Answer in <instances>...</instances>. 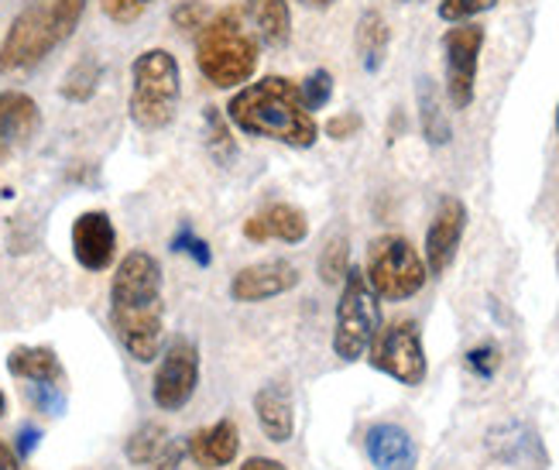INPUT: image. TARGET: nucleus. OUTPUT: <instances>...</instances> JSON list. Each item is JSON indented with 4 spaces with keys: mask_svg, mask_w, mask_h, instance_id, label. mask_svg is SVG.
Wrapping results in <instances>:
<instances>
[{
    "mask_svg": "<svg viewBox=\"0 0 559 470\" xmlns=\"http://www.w3.org/2000/svg\"><path fill=\"white\" fill-rule=\"evenodd\" d=\"M90 0H28L0 42V77L28 72L76 35Z\"/></svg>",
    "mask_w": 559,
    "mask_h": 470,
    "instance_id": "nucleus-3",
    "label": "nucleus"
},
{
    "mask_svg": "<svg viewBox=\"0 0 559 470\" xmlns=\"http://www.w3.org/2000/svg\"><path fill=\"white\" fill-rule=\"evenodd\" d=\"M213 17L206 0H179V4L168 11V21H173V28L179 35H200L203 24Z\"/></svg>",
    "mask_w": 559,
    "mask_h": 470,
    "instance_id": "nucleus-27",
    "label": "nucleus"
},
{
    "mask_svg": "<svg viewBox=\"0 0 559 470\" xmlns=\"http://www.w3.org/2000/svg\"><path fill=\"white\" fill-rule=\"evenodd\" d=\"M254 419H258L261 433L269 436L272 443H288L292 433H296V399H292L288 385L272 381V385L258 388Z\"/></svg>",
    "mask_w": 559,
    "mask_h": 470,
    "instance_id": "nucleus-18",
    "label": "nucleus"
},
{
    "mask_svg": "<svg viewBox=\"0 0 559 470\" xmlns=\"http://www.w3.org/2000/svg\"><path fill=\"white\" fill-rule=\"evenodd\" d=\"M173 251H186L192 261H197V265H210L213 261V255H210V247H206V240H200L197 234H192L189 227H182L179 234H176V240H173Z\"/></svg>",
    "mask_w": 559,
    "mask_h": 470,
    "instance_id": "nucleus-34",
    "label": "nucleus"
},
{
    "mask_svg": "<svg viewBox=\"0 0 559 470\" xmlns=\"http://www.w3.org/2000/svg\"><path fill=\"white\" fill-rule=\"evenodd\" d=\"M302 4H306V8H333L336 0H302Z\"/></svg>",
    "mask_w": 559,
    "mask_h": 470,
    "instance_id": "nucleus-39",
    "label": "nucleus"
},
{
    "mask_svg": "<svg viewBox=\"0 0 559 470\" xmlns=\"http://www.w3.org/2000/svg\"><path fill=\"white\" fill-rule=\"evenodd\" d=\"M556 134H559V107H556Z\"/></svg>",
    "mask_w": 559,
    "mask_h": 470,
    "instance_id": "nucleus-41",
    "label": "nucleus"
},
{
    "mask_svg": "<svg viewBox=\"0 0 559 470\" xmlns=\"http://www.w3.org/2000/svg\"><path fill=\"white\" fill-rule=\"evenodd\" d=\"M165 450H168V433H165V426H162V423H144L138 433H131L128 447H124L128 460H131V463H138V467L155 463Z\"/></svg>",
    "mask_w": 559,
    "mask_h": 470,
    "instance_id": "nucleus-24",
    "label": "nucleus"
},
{
    "mask_svg": "<svg viewBox=\"0 0 559 470\" xmlns=\"http://www.w3.org/2000/svg\"><path fill=\"white\" fill-rule=\"evenodd\" d=\"M72 255L86 271H107L117 258V231L104 210H86L72 220Z\"/></svg>",
    "mask_w": 559,
    "mask_h": 470,
    "instance_id": "nucleus-13",
    "label": "nucleus"
},
{
    "mask_svg": "<svg viewBox=\"0 0 559 470\" xmlns=\"http://www.w3.org/2000/svg\"><path fill=\"white\" fill-rule=\"evenodd\" d=\"M354 45H357V56L360 66L368 72H378L388 59V45H392V28L378 11H364L357 21V32H354Z\"/></svg>",
    "mask_w": 559,
    "mask_h": 470,
    "instance_id": "nucleus-21",
    "label": "nucleus"
},
{
    "mask_svg": "<svg viewBox=\"0 0 559 470\" xmlns=\"http://www.w3.org/2000/svg\"><path fill=\"white\" fill-rule=\"evenodd\" d=\"M399 4H416V0H399Z\"/></svg>",
    "mask_w": 559,
    "mask_h": 470,
    "instance_id": "nucleus-42",
    "label": "nucleus"
},
{
    "mask_svg": "<svg viewBox=\"0 0 559 470\" xmlns=\"http://www.w3.org/2000/svg\"><path fill=\"white\" fill-rule=\"evenodd\" d=\"M38 439H41V433L35 430V426H24L21 433H17V457H32L35 454V447H38Z\"/></svg>",
    "mask_w": 559,
    "mask_h": 470,
    "instance_id": "nucleus-35",
    "label": "nucleus"
},
{
    "mask_svg": "<svg viewBox=\"0 0 559 470\" xmlns=\"http://www.w3.org/2000/svg\"><path fill=\"white\" fill-rule=\"evenodd\" d=\"M8 371L28 385H66V367L52 348H14L8 354Z\"/></svg>",
    "mask_w": 559,
    "mask_h": 470,
    "instance_id": "nucleus-20",
    "label": "nucleus"
},
{
    "mask_svg": "<svg viewBox=\"0 0 559 470\" xmlns=\"http://www.w3.org/2000/svg\"><path fill=\"white\" fill-rule=\"evenodd\" d=\"M364 357L371 361L374 371H381V375L395 378L399 385H408V388L423 385L429 375L423 330L416 319H395V324L381 327Z\"/></svg>",
    "mask_w": 559,
    "mask_h": 470,
    "instance_id": "nucleus-8",
    "label": "nucleus"
},
{
    "mask_svg": "<svg viewBox=\"0 0 559 470\" xmlns=\"http://www.w3.org/2000/svg\"><path fill=\"white\" fill-rule=\"evenodd\" d=\"M299 279H302L299 268L292 265V261H285V258L258 261V265L240 268L237 275L230 279V299L245 303V306L269 303V299H278V295L296 289Z\"/></svg>",
    "mask_w": 559,
    "mask_h": 470,
    "instance_id": "nucleus-12",
    "label": "nucleus"
},
{
    "mask_svg": "<svg viewBox=\"0 0 559 470\" xmlns=\"http://www.w3.org/2000/svg\"><path fill=\"white\" fill-rule=\"evenodd\" d=\"M245 17L264 48H285L292 42V4L288 0H245Z\"/></svg>",
    "mask_w": 559,
    "mask_h": 470,
    "instance_id": "nucleus-19",
    "label": "nucleus"
},
{
    "mask_svg": "<svg viewBox=\"0 0 559 470\" xmlns=\"http://www.w3.org/2000/svg\"><path fill=\"white\" fill-rule=\"evenodd\" d=\"M100 80H104V66L96 62V59H80L62 77L59 93L66 96L69 104H86V101H93V96H96V90H100Z\"/></svg>",
    "mask_w": 559,
    "mask_h": 470,
    "instance_id": "nucleus-23",
    "label": "nucleus"
},
{
    "mask_svg": "<svg viewBox=\"0 0 559 470\" xmlns=\"http://www.w3.org/2000/svg\"><path fill=\"white\" fill-rule=\"evenodd\" d=\"M182 104V69L168 48H144L131 62L128 110L141 131H165Z\"/></svg>",
    "mask_w": 559,
    "mask_h": 470,
    "instance_id": "nucleus-5",
    "label": "nucleus"
},
{
    "mask_svg": "<svg viewBox=\"0 0 559 470\" xmlns=\"http://www.w3.org/2000/svg\"><path fill=\"white\" fill-rule=\"evenodd\" d=\"M364 450H368L371 463L378 470H416L419 450L416 439L408 436V430L395 423H378L364 436Z\"/></svg>",
    "mask_w": 559,
    "mask_h": 470,
    "instance_id": "nucleus-17",
    "label": "nucleus"
},
{
    "mask_svg": "<svg viewBox=\"0 0 559 470\" xmlns=\"http://www.w3.org/2000/svg\"><path fill=\"white\" fill-rule=\"evenodd\" d=\"M28 399L45 415H62L66 412V391L59 385H28Z\"/></svg>",
    "mask_w": 559,
    "mask_h": 470,
    "instance_id": "nucleus-30",
    "label": "nucleus"
},
{
    "mask_svg": "<svg viewBox=\"0 0 559 470\" xmlns=\"http://www.w3.org/2000/svg\"><path fill=\"white\" fill-rule=\"evenodd\" d=\"M0 470H21V457L8 447L4 439H0Z\"/></svg>",
    "mask_w": 559,
    "mask_h": 470,
    "instance_id": "nucleus-38",
    "label": "nucleus"
},
{
    "mask_svg": "<svg viewBox=\"0 0 559 470\" xmlns=\"http://www.w3.org/2000/svg\"><path fill=\"white\" fill-rule=\"evenodd\" d=\"M364 279L374 289L378 299L384 303H405L412 295H419L429 271L423 255L405 240L402 234H384L371 240L368 261H364Z\"/></svg>",
    "mask_w": 559,
    "mask_h": 470,
    "instance_id": "nucleus-7",
    "label": "nucleus"
},
{
    "mask_svg": "<svg viewBox=\"0 0 559 470\" xmlns=\"http://www.w3.org/2000/svg\"><path fill=\"white\" fill-rule=\"evenodd\" d=\"M41 128V110L35 96L21 90H0V152H14L17 144H28Z\"/></svg>",
    "mask_w": 559,
    "mask_h": 470,
    "instance_id": "nucleus-15",
    "label": "nucleus"
},
{
    "mask_svg": "<svg viewBox=\"0 0 559 470\" xmlns=\"http://www.w3.org/2000/svg\"><path fill=\"white\" fill-rule=\"evenodd\" d=\"M498 0H440V21L447 24H460V21H474L484 11H495Z\"/></svg>",
    "mask_w": 559,
    "mask_h": 470,
    "instance_id": "nucleus-29",
    "label": "nucleus"
},
{
    "mask_svg": "<svg viewBox=\"0 0 559 470\" xmlns=\"http://www.w3.org/2000/svg\"><path fill=\"white\" fill-rule=\"evenodd\" d=\"M261 42L240 8H221L197 35V69L216 90H240L254 80Z\"/></svg>",
    "mask_w": 559,
    "mask_h": 470,
    "instance_id": "nucleus-4",
    "label": "nucleus"
},
{
    "mask_svg": "<svg viewBox=\"0 0 559 470\" xmlns=\"http://www.w3.org/2000/svg\"><path fill=\"white\" fill-rule=\"evenodd\" d=\"M179 463H182V450H179V447H168V450L155 460L152 470H179Z\"/></svg>",
    "mask_w": 559,
    "mask_h": 470,
    "instance_id": "nucleus-36",
    "label": "nucleus"
},
{
    "mask_svg": "<svg viewBox=\"0 0 559 470\" xmlns=\"http://www.w3.org/2000/svg\"><path fill=\"white\" fill-rule=\"evenodd\" d=\"M162 265L148 251H128L117 261L110 282V327L134 361L152 364L162 354L165 303Z\"/></svg>",
    "mask_w": 559,
    "mask_h": 470,
    "instance_id": "nucleus-1",
    "label": "nucleus"
},
{
    "mask_svg": "<svg viewBox=\"0 0 559 470\" xmlns=\"http://www.w3.org/2000/svg\"><path fill=\"white\" fill-rule=\"evenodd\" d=\"M419 124H423V134L429 144H436V148L450 144V138H453L450 117L440 104V93H436L432 80H426V77L419 80Z\"/></svg>",
    "mask_w": 559,
    "mask_h": 470,
    "instance_id": "nucleus-22",
    "label": "nucleus"
},
{
    "mask_svg": "<svg viewBox=\"0 0 559 470\" xmlns=\"http://www.w3.org/2000/svg\"><path fill=\"white\" fill-rule=\"evenodd\" d=\"M237 450H240V430H237V423L230 415L221 419V423H213V426L197 430L186 443V454L192 457V463L203 467V470L230 467L237 460Z\"/></svg>",
    "mask_w": 559,
    "mask_h": 470,
    "instance_id": "nucleus-16",
    "label": "nucleus"
},
{
    "mask_svg": "<svg viewBox=\"0 0 559 470\" xmlns=\"http://www.w3.org/2000/svg\"><path fill=\"white\" fill-rule=\"evenodd\" d=\"M203 124H206V148H210V155L216 162L227 165L234 158V152H237V144L230 138V120H227V114H221L216 107H206Z\"/></svg>",
    "mask_w": 559,
    "mask_h": 470,
    "instance_id": "nucleus-25",
    "label": "nucleus"
},
{
    "mask_svg": "<svg viewBox=\"0 0 559 470\" xmlns=\"http://www.w3.org/2000/svg\"><path fill=\"white\" fill-rule=\"evenodd\" d=\"M245 237L251 244H264V240L302 244L309 237V216L292 203H272L245 220Z\"/></svg>",
    "mask_w": 559,
    "mask_h": 470,
    "instance_id": "nucleus-14",
    "label": "nucleus"
},
{
    "mask_svg": "<svg viewBox=\"0 0 559 470\" xmlns=\"http://www.w3.org/2000/svg\"><path fill=\"white\" fill-rule=\"evenodd\" d=\"M556 271H559V251H556Z\"/></svg>",
    "mask_w": 559,
    "mask_h": 470,
    "instance_id": "nucleus-44",
    "label": "nucleus"
},
{
    "mask_svg": "<svg viewBox=\"0 0 559 470\" xmlns=\"http://www.w3.org/2000/svg\"><path fill=\"white\" fill-rule=\"evenodd\" d=\"M347 268H350V244L344 234H336L326 240L323 255H320V279L326 285H340L347 275Z\"/></svg>",
    "mask_w": 559,
    "mask_h": 470,
    "instance_id": "nucleus-26",
    "label": "nucleus"
},
{
    "mask_svg": "<svg viewBox=\"0 0 559 470\" xmlns=\"http://www.w3.org/2000/svg\"><path fill=\"white\" fill-rule=\"evenodd\" d=\"M467 367L477 378H495L498 367H501V351L495 348V343H480V348H474L467 354Z\"/></svg>",
    "mask_w": 559,
    "mask_h": 470,
    "instance_id": "nucleus-31",
    "label": "nucleus"
},
{
    "mask_svg": "<svg viewBox=\"0 0 559 470\" xmlns=\"http://www.w3.org/2000/svg\"><path fill=\"white\" fill-rule=\"evenodd\" d=\"M152 0H100L104 14L114 21V24H134L144 11H148Z\"/></svg>",
    "mask_w": 559,
    "mask_h": 470,
    "instance_id": "nucleus-32",
    "label": "nucleus"
},
{
    "mask_svg": "<svg viewBox=\"0 0 559 470\" xmlns=\"http://www.w3.org/2000/svg\"><path fill=\"white\" fill-rule=\"evenodd\" d=\"M381 330V299L364 279V268H347L340 282V303L333 319V354L340 361H360Z\"/></svg>",
    "mask_w": 559,
    "mask_h": 470,
    "instance_id": "nucleus-6",
    "label": "nucleus"
},
{
    "mask_svg": "<svg viewBox=\"0 0 559 470\" xmlns=\"http://www.w3.org/2000/svg\"><path fill=\"white\" fill-rule=\"evenodd\" d=\"M240 470H288V467L282 460H272V457H251V460H245Z\"/></svg>",
    "mask_w": 559,
    "mask_h": 470,
    "instance_id": "nucleus-37",
    "label": "nucleus"
},
{
    "mask_svg": "<svg viewBox=\"0 0 559 470\" xmlns=\"http://www.w3.org/2000/svg\"><path fill=\"white\" fill-rule=\"evenodd\" d=\"M464 231H467V207L464 200H456V196H443L440 207L432 213V224L426 231V271L432 279L447 275V268L456 261V251H460V240H464Z\"/></svg>",
    "mask_w": 559,
    "mask_h": 470,
    "instance_id": "nucleus-11",
    "label": "nucleus"
},
{
    "mask_svg": "<svg viewBox=\"0 0 559 470\" xmlns=\"http://www.w3.org/2000/svg\"><path fill=\"white\" fill-rule=\"evenodd\" d=\"M488 32L484 24L460 21L443 35V72H447V101L453 110H471L477 96V69Z\"/></svg>",
    "mask_w": 559,
    "mask_h": 470,
    "instance_id": "nucleus-9",
    "label": "nucleus"
},
{
    "mask_svg": "<svg viewBox=\"0 0 559 470\" xmlns=\"http://www.w3.org/2000/svg\"><path fill=\"white\" fill-rule=\"evenodd\" d=\"M4 415H8V395L0 391V419H4Z\"/></svg>",
    "mask_w": 559,
    "mask_h": 470,
    "instance_id": "nucleus-40",
    "label": "nucleus"
},
{
    "mask_svg": "<svg viewBox=\"0 0 559 470\" xmlns=\"http://www.w3.org/2000/svg\"><path fill=\"white\" fill-rule=\"evenodd\" d=\"M364 128V117L357 110H347V114H336L323 124V134L333 138V141H347V138H357Z\"/></svg>",
    "mask_w": 559,
    "mask_h": 470,
    "instance_id": "nucleus-33",
    "label": "nucleus"
},
{
    "mask_svg": "<svg viewBox=\"0 0 559 470\" xmlns=\"http://www.w3.org/2000/svg\"><path fill=\"white\" fill-rule=\"evenodd\" d=\"M4 158H8V152H0V162H4Z\"/></svg>",
    "mask_w": 559,
    "mask_h": 470,
    "instance_id": "nucleus-43",
    "label": "nucleus"
},
{
    "mask_svg": "<svg viewBox=\"0 0 559 470\" xmlns=\"http://www.w3.org/2000/svg\"><path fill=\"white\" fill-rule=\"evenodd\" d=\"M299 93H302V104L306 110H323L330 104V96H333V72L330 69H312L309 77L299 83Z\"/></svg>",
    "mask_w": 559,
    "mask_h": 470,
    "instance_id": "nucleus-28",
    "label": "nucleus"
},
{
    "mask_svg": "<svg viewBox=\"0 0 559 470\" xmlns=\"http://www.w3.org/2000/svg\"><path fill=\"white\" fill-rule=\"evenodd\" d=\"M224 114L230 128L248 138H269L285 148H299V152L320 141V124L312 110H306L299 83L275 77V72L234 90Z\"/></svg>",
    "mask_w": 559,
    "mask_h": 470,
    "instance_id": "nucleus-2",
    "label": "nucleus"
},
{
    "mask_svg": "<svg viewBox=\"0 0 559 470\" xmlns=\"http://www.w3.org/2000/svg\"><path fill=\"white\" fill-rule=\"evenodd\" d=\"M197 388H200V351L192 340L176 337L158 354V367L152 378V402L162 412H179L192 402Z\"/></svg>",
    "mask_w": 559,
    "mask_h": 470,
    "instance_id": "nucleus-10",
    "label": "nucleus"
}]
</instances>
